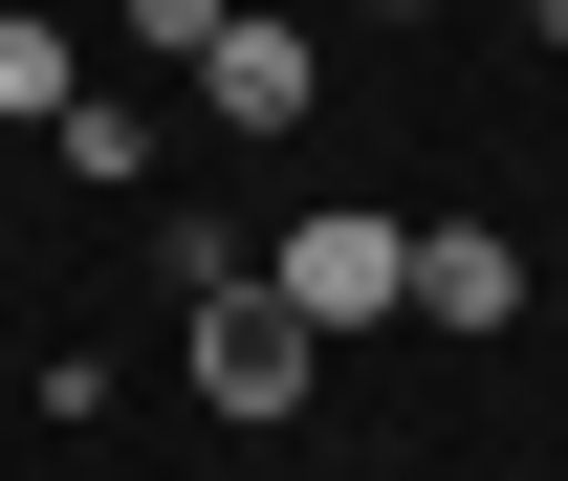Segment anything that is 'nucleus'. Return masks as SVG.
Segmentation results:
<instances>
[{"mask_svg": "<svg viewBox=\"0 0 568 481\" xmlns=\"http://www.w3.org/2000/svg\"><path fill=\"white\" fill-rule=\"evenodd\" d=\"M284 307H306V329H394V307H416V219H372V198L284 219Z\"/></svg>", "mask_w": 568, "mask_h": 481, "instance_id": "1", "label": "nucleus"}, {"mask_svg": "<svg viewBox=\"0 0 568 481\" xmlns=\"http://www.w3.org/2000/svg\"><path fill=\"white\" fill-rule=\"evenodd\" d=\"M306 372H328V329L284 284H197V394L219 415H306Z\"/></svg>", "mask_w": 568, "mask_h": 481, "instance_id": "2", "label": "nucleus"}, {"mask_svg": "<svg viewBox=\"0 0 568 481\" xmlns=\"http://www.w3.org/2000/svg\"><path fill=\"white\" fill-rule=\"evenodd\" d=\"M197 110H219V132H306V22H219V44H197Z\"/></svg>", "mask_w": 568, "mask_h": 481, "instance_id": "3", "label": "nucleus"}, {"mask_svg": "<svg viewBox=\"0 0 568 481\" xmlns=\"http://www.w3.org/2000/svg\"><path fill=\"white\" fill-rule=\"evenodd\" d=\"M525 307V241L503 219H416V329H503Z\"/></svg>", "mask_w": 568, "mask_h": 481, "instance_id": "4", "label": "nucleus"}, {"mask_svg": "<svg viewBox=\"0 0 568 481\" xmlns=\"http://www.w3.org/2000/svg\"><path fill=\"white\" fill-rule=\"evenodd\" d=\"M0 110H22V132H67V110H88V67H67V22H0Z\"/></svg>", "mask_w": 568, "mask_h": 481, "instance_id": "5", "label": "nucleus"}, {"mask_svg": "<svg viewBox=\"0 0 568 481\" xmlns=\"http://www.w3.org/2000/svg\"><path fill=\"white\" fill-rule=\"evenodd\" d=\"M219 22H241V0H132V44H175V67H197Z\"/></svg>", "mask_w": 568, "mask_h": 481, "instance_id": "6", "label": "nucleus"}, {"mask_svg": "<svg viewBox=\"0 0 568 481\" xmlns=\"http://www.w3.org/2000/svg\"><path fill=\"white\" fill-rule=\"evenodd\" d=\"M547 44H568V0H547Z\"/></svg>", "mask_w": 568, "mask_h": 481, "instance_id": "7", "label": "nucleus"}]
</instances>
